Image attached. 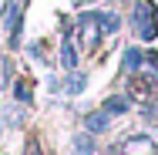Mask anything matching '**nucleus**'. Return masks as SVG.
<instances>
[{
    "instance_id": "obj_6",
    "label": "nucleus",
    "mask_w": 158,
    "mask_h": 155,
    "mask_svg": "<svg viewBox=\"0 0 158 155\" xmlns=\"http://www.w3.org/2000/svg\"><path fill=\"white\" fill-rule=\"evenodd\" d=\"M74 152H77V155H94V138H91V131L74 138Z\"/></svg>"
},
{
    "instance_id": "obj_4",
    "label": "nucleus",
    "mask_w": 158,
    "mask_h": 155,
    "mask_svg": "<svg viewBox=\"0 0 158 155\" xmlns=\"http://www.w3.org/2000/svg\"><path fill=\"white\" fill-rule=\"evenodd\" d=\"M101 108H104L108 115H125L131 105H128V98H125V94H114V98H108V101H104Z\"/></svg>"
},
{
    "instance_id": "obj_7",
    "label": "nucleus",
    "mask_w": 158,
    "mask_h": 155,
    "mask_svg": "<svg viewBox=\"0 0 158 155\" xmlns=\"http://www.w3.org/2000/svg\"><path fill=\"white\" fill-rule=\"evenodd\" d=\"M84 84H88V78H84V74H71V78H67V84H64V91H67V94H77V91H84Z\"/></svg>"
},
{
    "instance_id": "obj_10",
    "label": "nucleus",
    "mask_w": 158,
    "mask_h": 155,
    "mask_svg": "<svg viewBox=\"0 0 158 155\" xmlns=\"http://www.w3.org/2000/svg\"><path fill=\"white\" fill-rule=\"evenodd\" d=\"M77 3H94V0H77Z\"/></svg>"
},
{
    "instance_id": "obj_8",
    "label": "nucleus",
    "mask_w": 158,
    "mask_h": 155,
    "mask_svg": "<svg viewBox=\"0 0 158 155\" xmlns=\"http://www.w3.org/2000/svg\"><path fill=\"white\" fill-rule=\"evenodd\" d=\"M14 94H17V101H20V105H31V88H27L24 81H20V84L14 88Z\"/></svg>"
},
{
    "instance_id": "obj_9",
    "label": "nucleus",
    "mask_w": 158,
    "mask_h": 155,
    "mask_svg": "<svg viewBox=\"0 0 158 155\" xmlns=\"http://www.w3.org/2000/svg\"><path fill=\"white\" fill-rule=\"evenodd\" d=\"M7 81H10V61L0 58V88H7Z\"/></svg>"
},
{
    "instance_id": "obj_5",
    "label": "nucleus",
    "mask_w": 158,
    "mask_h": 155,
    "mask_svg": "<svg viewBox=\"0 0 158 155\" xmlns=\"http://www.w3.org/2000/svg\"><path fill=\"white\" fill-rule=\"evenodd\" d=\"M61 64L67 67V71L77 67V47H74L71 41H64V44H61Z\"/></svg>"
},
{
    "instance_id": "obj_2",
    "label": "nucleus",
    "mask_w": 158,
    "mask_h": 155,
    "mask_svg": "<svg viewBox=\"0 0 158 155\" xmlns=\"http://www.w3.org/2000/svg\"><path fill=\"white\" fill-rule=\"evenodd\" d=\"M141 64H145V54H141V47H128L125 58H121V67H125V74H138L141 71Z\"/></svg>"
},
{
    "instance_id": "obj_12",
    "label": "nucleus",
    "mask_w": 158,
    "mask_h": 155,
    "mask_svg": "<svg viewBox=\"0 0 158 155\" xmlns=\"http://www.w3.org/2000/svg\"><path fill=\"white\" fill-rule=\"evenodd\" d=\"M155 155H158V152H155Z\"/></svg>"
},
{
    "instance_id": "obj_3",
    "label": "nucleus",
    "mask_w": 158,
    "mask_h": 155,
    "mask_svg": "<svg viewBox=\"0 0 158 155\" xmlns=\"http://www.w3.org/2000/svg\"><path fill=\"white\" fill-rule=\"evenodd\" d=\"M108 125H111V115H108L104 108H101V111H94V115H84V128H88L91 135H101Z\"/></svg>"
},
{
    "instance_id": "obj_1",
    "label": "nucleus",
    "mask_w": 158,
    "mask_h": 155,
    "mask_svg": "<svg viewBox=\"0 0 158 155\" xmlns=\"http://www.w3.org/2000/svg\"><path fill=\"white\" fill-rule=\"evenodd\" d=\"M131 31L138 34L141 41H152L158 34V27H155V3H152V0H138V3H135V10H131Z\"/></svg>"
},
{
    "instance_id": "obj_11",
    "label": "nucleus",
    "mask_w": 158,
    "mask_h": 155,
    "mask_svg": "<svg viewBox=\"0 0 158 155\" xmlns=\"http://www.w3.org/2000/svg\"><path fill=\"white\" fill-rule=\"evenodd\" d=\"M0 131H3V122H0Z\"/></svg>"
}]
</instances>
